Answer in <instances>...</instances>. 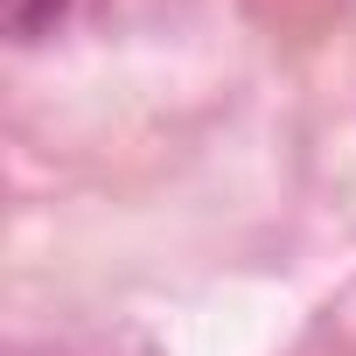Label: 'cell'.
Segmentation results:
<instances>
[{"instance_id":"6da1fadb","label":"cell","mask_w":356,"mask_h":356,"mask_svg":"<svg viewBox=\"0 0 356 356\" xmlns=\"http://www.w3.org/2000/svg\"><path fill=\"white\" fill-rule=\"evenodd\" d=\"M63 15H70V0H8V35L15 42H42V35H56Z\"/></svg>"}]
</instances>
